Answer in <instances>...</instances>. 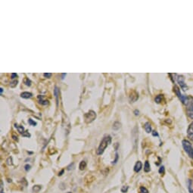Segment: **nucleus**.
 <instances>
[{
    "label": "nucleus",
    "instance_id": "1",
    "mask_svg": "<svg viewBox=\"0 0 193 193\" xmlns=\"http://www.w3.org/2000/svg\"><path fill=\"white\" fill-rule=\"evenodd\" d=\"M111 143V137L110 136H105L102 139V140L101 141L100 144H99L98 149L96 151V153L98 155H102L104 153V150L106 149L107 147L110 145Z\"/></svg>",
    "mask_w": 193,
    "mask_h": 193
},
{
    "label": "nucleus",
    "instance_id": "2",
    "mask_svg": "<svg viewBox=\"0 0 193 193\" xmlns=\"http://www.w3.org/2000/svg\"><path fill=\"white\" fill-rule=\"evenodd\" d=\"M182 144H183V147L186 154L189 155L190 158L193 159V146L192 143L187 139H183L182 142Z\"/></svg>",
    "mask_w": 193,
    "mask_h": 193
},
{
    "label": "nucleus",
    "instance_id": "3",
    "mask_svg": "<svg viewBox=\"0 0 193 193\" xmlns=\"http://www.w3.org/2000/svg\"><path fill=\"white\" fill-rule=\"evenodd\" d=\"M96 118V113L94 111L91 110L84 114V120L86 124H90L94 121Z\"/></svg>",
    "mask_w": 193,
    "mask_h": 193
},
{
    "label": "nucleus",
    "instance_id": "4",
    "mask_svg": "<svg viewBox=\"0 0 193 193\" xmlns=\"http://www.w3.org/2000/svg\"><path fill=\"white\" fill-rule=\"evenodd\" d=\"M186 105V113L189 118L193 119V99L189 97V99Z\"/></svg>",
    "mask_w": 193,
    "mask_h": 193
},
{
    "label": "nucleus",
    "instance_id": "5",
    "mask_svg": "<svg viewBox=\"0 0 193 193\" xmlns=\"http://www.w3.org/2000/svg\"><path fill=\"white\" fill-rule=\"evenodd\" d=\"M176 80H177V83H179V85L180 86V87H181L182 89H183L184 91L187 90L188 87L185 82V78H184L183 76L182 75L177 76V77H176Z\"/></svg>",
    "mask_w": 193,
    "mask_h": 193
},
{
    "label": "nucleus",
    "instance_id": "6",
    "mask_svg": "<svg viewBox=\"0 0 193 193\" xmlns=\"http://www.w3.org/2000/svg\"><path fill=\"white\" fill-rule=\"evenodd\" d=\"M37 99H38L39 100V103L42 104V105H48V103H49L48 100L44 99V96H43V95H39L38 96H37Z\"/></svg>",
    "mask_w": 193,
    "mask_h": 193
},
{
    "label": "nucleus",
    "instance_id": "7",
    "mask_svg": "<svg viewBox=\"0 0 193 193\" xmlns=\"http://www.w3.org/2000/svg\"><path fill=\"white\" fill-rule=\"evenodd\" d=\"M187 134L189 138L191 139H193V122H192L190 125L189 126L187 129Z\"/></svg>",
    "mask_w": 193,
    "mask_h": 193
},
{
    "label": "nucleus",
    "instance_id": "8",
    "mask_svg": "<svg viewBox=\"0 0 193 193\" xmlns=\"http://www.w3.org/2000/svg\"><path fill=\"white\" fill-rule=\"evenodd\" d=\"M138 98H139V95H138L137 93H136V92H135V91L132 92V93L130 94V95H129V99H130L132 102H136V101L138 99Z\"/></svg>",
    "mask_w": 193,
    "mask_h": 193
},
{
    "label": "nucleus",
    "instance_id": "9",
    "mask_svg": "<svg viewBox=\"0 0 193 193\" xmlns=\"http://www.w3.org/2000/svg\"><path fill=\"white\" fill-rule=\"evenodd\" d=\"M142 168H143V164H142L141 161H137V162L136 163L135 166H134V171L138 173L140 170H142Z\"/></svg>",
    "mask_w": 193,
    "mask_h": 193
},
{
    "label": "nucleus",
    "instance_id": "10",
    "mask_svg": "<svg viewBox=\"0 0 193 193\" xmlns=\"http://www.w3.org/2000/svg\"><path fill=\"white\" fill-rule=\"evenodd\" d=\"M144 128H145V130L146 131V133H152V128H151V125L149 122H146V123L144 124Z\"/></svg>",
    "mask_w": 193,
    "mask_h": 193
},
{
    "label": "nucleus",
    "instance_id": "11",
    "mask_svg": "<svg viewBox=\"0 0 193 193\" xmlns=\"http://www.w3.org/2000/svg\"><path fill=\"white\" fill-rule=\"evenodd\" d=\"M32 96H33V94L29 92H24L21 94V97L23 99H30Z\"/></svg>",
    "mask_w": 193,
    "mask_h": 193
},
{
    "label": "nucleus",
    "instance_id": "12",
    "mask_svg": "<svg viewBox=\"0 0 193 193\" xmlns=\"http://www.w3.org/2000/svg\"><path fill=\"white\" fill-rule=\"evenodd\" d=\"M54 95L56 99V102H57V106L58 105V95H59V89L57 86H55V89H54Z\"/></svg>",
    "mask_w": 193,
    "mask_h": 193
},
{
    "label": "nucleus",
    "instance_id": "13",
    "mask_svg": "<svg viewBox=\"0 0 193 193\" xmlns=\"http://www.w3.org/2000/svg\"><path fill=\"white\" fill-rule=\"evenodd\" d=\"M15 128H17V131L19 132L20 133H21V134H23L24 133V127L23 126H21V125H18V124H15Z\"/></svg>",
    "mask_w": 193,
    "mask_h": 193
},
{
    "label": "nucleus",
    "instance_id": "14",
    "mask_svg": "<svg viewBox=\"0 0 193 193\" xmlns=\"http://www.w3.org/2000/svg\"><path fill=\"white\" fill-rule=\"evenodd\" d=\"M86 167V162L85 160H82L81 162L80 163V165H79L80 170H85Z\"/></svg>",
    "mask_w": 193,
    "mask_h": 193
},
{
    "label": "nucleus",
    "instance_id": "15",
    "mask_svg": "<svg viewBox=\"0 0 193 193\" xmlns=\"http://www.w3.org/2000/svg\"><path fill=\"white\" fill-rule=\"evenodd\" d=\"M150 170H151L150 164H149V161L146 160V161L145 162V165H144V170H145V172L148 173V172L150 171Z\"/></svg>",
    "mask_w": 193,
    "mask_h": 193
},
{
    "label": "nucleus",
    "instance_id": "16",
    "mask_svg": "<svg viewBox=\"0 0 193 193\" xmlns=\"http://www.w3.org/2000/svg\"><path fill=\"white\" fill-rule=\"evenodd\" d=\"M120 127H121V124L118 121L114 122V124H113V129H114V130H118V129H119L120 128Z\"/></svg>",
    "mask_w": 193,
    "mask_h": 193
},
{
    "label": "nucleus",
    "instance_id": "17",
    "mask_svg": "<svg viewBox=\"0 0 193 193\" xmlns=\"http://www.w3.org/2000/svg\"><path fill=\"white\" fill-rule=\"evenodd\" d=\"M188 185H189V190L190 192V193H193V184L192 181L191 180H189L188 181Z\"/></svg>",
    "mask_w": 193,
    "mask_h": 193
},
{
    "label": "nucleus",
    "instance_id": "18",
    "mask_svg": "<svg viewBox=\"0 0 193 193\" xmlns=\"http://www.w3.org/2000/svg\"><path fill=\"white\" fill-rule=\"evenodd\" d=\"M162 99H163V95H158L155 97L154 101H155V102L156 103H160V102L162 101Z\"/></svg>",
    "mask_w": 193,
    "mask_h": 193
},
{
    "label": "nucleus",
    "instance_id": "19",
    "mask_svg": "<svg viewBox=\"0 0 193 193\" xmlns=\"http://www.w3.org/2000/svg\"><path fill=\"white\" fill-rule=\"evenodd\" d=\"M24 83L26 86H30L31 84H32V82H31V80L29 78H25V79L24 80Z\"/></svg>",
    "mask_w": 193,
    "mask_h": 193
},
{
    "label": "nucleus",
    "instance_id": "20",
    "mask_svg": "<svg viewBox=\"0 0 193 193\" xmlns=\"http://www.w3.org/2000/svg\"><path fill=\"white\" fill-rule=\"evenodd\" d=\"M17 83H18V80H13L11 81V83H10V86L14 88V87H15L17 85Z\"/></svg>",
    "mask_w": 193,
    "mask_h": 193
},
{
    "label": "nucleus",
    "instance_id": "21",
    "mask_svg": "<svg viewBox=\"0 0 193 193\" xmlns=\"http://www.w3.org/2000/svg\"><path fill=\"white\" fill-rule=\"evenodd\" d=\"M139 191H140V193H149V190L144 186H141L139 189Z\"/></svg>",
    "mask_w": 193,
    "mask_h": 193
},
{
    "label": "nucleus",
    "instance_id": "22",
    "mask_svg": "<svg viewBox=\"0 0 193 193\" xmlns=\"http://www.w3.org/2000/svg\"><path fill=\"white\" fill-rule=\"evenodd\" d=\"M41 188L42 187H41L40 185H34L33 187V190L35 192H38L41 189Z\"/></svg>",
    "mask_w": 193,
    "mask_h": 193
},
{
    "label": "nucleus",
    "instance_id": "23",
    "mask_svg": "<svg viewBox=\"0 0 193 193\" xmlns=\"http://www.w3.org/2000/svg\"><path fill=\"white\" fill-rule=\"evenodd\" d=\"M28 124H29L30 125L33 126V127H35V126L37 125V123H36V122H35V121H33V120H32L31 118H30L29 120H28Z\"/></svg>",
    "mask_w": 193,
    "mask_h": 193
},
{
    "label": "nucleus",
    "instance_id": "24",
    "mask_svg": "<svg viewBox=\"0 0 193 193\" xmlns=\"http://www.w3.org/2000/svg\"><path fill=\"white\" fill-rule=\"evenodd\" d=\"M128 189H129V187H128L127 185H124V186H122L121 188V192L123 193H126L128 191Z\"/></svg>",
    "mask_w": 193,
    "mask_h": 193
},
{
    "label": "nucleus",
    "instance_id": "25",
    "mask_svg": "<svg viewBox=\"0 0 193 193\" xmlns=\"http://www.w3.org/2000/svg\"><path fill=\"white\" fill-rule=\"evenodd\" d=\"M6 162H7V164H8V165H12V164H13V160H12V158L11 157H9V158L7 159Z\"/></svg>",
    "mask_w": 193,
    "mask_h": 193
},
{
    "label": "nucleus",
    "instance_id": "26",
    "mask_svg": "<svg viewBox=\"0 0 193 193\" xmlns=\"http://www.w3.org/2000/svg\"><path fill=\"white\" fill-rule=\"evenodd\" d=\"M22 136H23L24 137H27V138H30L31 136V135L29 133V132L28 131H25L24 133L22 134Z\"/></svg>",
    "mask_w": 193,
    "mask_h": 193
},
{
    "label": "nucleus",
    "instance_id": "27",
    "mask_svg": "<svg viewBox=\"0 0 193 193\" xmlns=\"http://www.w3.org/2000/svg\"><path fill=\"white\" fill-rule=\"evenodd\" d=\"M118 159H119V156H118V153H116V154H115V159H114V160H113V162H112V164H115L116 163H117L118 161Z\"/></svg>",
    "mask_w": 193,
    "mask_h": 193
},
{
    "label": "nucleus",
    "instance_id": "28",
    "mask_svg": "<svg viewBox=\"0 0 193 193\" xmlns=\"http://www.w3.org/2000/svg\"><path fill=\"white\" fill-rule=\"evenodd\" d=\"M43 76H44L46 78H50L52 77V73H43Z\"/></svg>",
    "mask_w": 193,
    "mask_h": 193
},
{
    "label": "nucleus",
    "instance_id": "29",
    "mask_svg": "<svg viewBox=\"0 0 193 193\" xmlns=\"http://www.w3.org/2000/svg\"><path fill=\"white\" fill-rule=\"evenodd\" d=\"M159 174H164V166H161L160 167V169H159Z\"/></svg>",
    "mask_w": 193,
    "mask_h": 193
},
{
    "label": "nucleus",
    "instance_id": "30",
    "mask_svg": "<svg viewBox=\"0 0 193 193\" xmlns=\"http://www.w3.org/2000/svg\"><path fill=\"white\" fill-rule=\"evenodd\" d=\"M30 167H31L30 165H29V164H26L25 166H24V170H25L26 171H29V170H30Z\"/></svg>",
    "mask_w": 193,
    "mask_h": 193
},
{
    "label": "nucleus",
    "instance_id": "31",
    "mask_svg": "<svg viewBox=\"0 0 193 193\" xmlns=\"http://www.w3.org/2000/svg\"><path fill=\"white\" fill-rule=\"evenodd\" d=\"M73 167H74V164H73V163H71V164H70L69 166H68L67 169H68V170H72V169H73Z\"/></svg>",
    "mask_w": 193,
    "mask_h": 193
},
{
    "label": "nucleus",
    "instance_id": "32",
    "mask_svg": "<svg viewBox=\"0 0 193 193\" xmlns=\"http://www.w3.org/2000/svg\"><path fill=\"white\" fill-rule=\"evenodd\" d=\"M17 77V74L15 73H12V77H11V78H12V80H16V78Z\"/></svg>",
    "mask_w": 193,
    "mask_h": 193
},
{
    "label": "nucleus",
    "instance_id": "33",
    "mask_svg": "<svg viewBox=\"0 0 193 193\" xmlns=\"http://www.w3.org/2000/svg\"><path fill=\"white\" fill-rule=\"evenodd\" d=\"M152 136H158V132L156 131H152Z\"/></svg>",
    "mask_w": 193,
    "mask_h": 193
},
{
    "label": "nucleus",
    "instance_id": "34",
    "mask_svg": "<svg viewBox=\"0 0 193 193\" xmlns=\"http://www.w3.org/2000/svg\"><path fill=\"white\" fill-rule=\"evenodd\" d=\"M12 138H13L14 140H15V141H18V137L16 136L15 135H12Z\"/></svg>",
    "mask_w": 193,
    "mask_h": 193
},
{
    "label": "nucleus",
    "instance_id": "35",
    "mask_svg": "<svg viewBox=\"0 0 193 193\" xmlns=\"http://www.w3.org/2000/svg\"><path fill=\"white\" fill-rule=\"evenodd\" d=\"M1 193H4L3 192V183L2 181H1Z\"/></svg>",
    "mask_w": 193,
    "mask_h": 193
},
{
    "label": "nucleus",
    "instance_id": "36",
    "mask_svg": "<svg viewBox=\"0 0 193 193\" xmlns=\"http://www.w3.org/2000/svg\"><path fill=\"white\" fill-rule=\"evenodd\" d=\"M134 114H135L136 116H138L139 114V111L138 110H135L134 111Z\"/></svg>",
    "mask_w": 193,
    "mask_h": 193
},
{
    "label": "nucleus",
    "instance_id": "37",
    "mask_svg": "<svg viewBox=\"0 0 193 193\" xmlns=\"http://www.w3.org/2000/svg\"><path fill=\"white\" fill-rule=\"evenodd\" d=\"M64 170H62V171L59 172V173H58V176H62V174H63V173H64Z\"/></svg>",
    "mask_w": 193,
    "mask_h": 193
},
{
    "label": "nucleus",
    "instance_id": "38",
    "mask_svg": "<svg viewBox=\"0 0 193 193\" xmlns=\"http://www.w3.org/2000/svg\"><path fill=\"white\" fill-rule=\"evenodd\" d=\"M66 76V73H62V79L63 80L64 78V77H65Z\"/></svg>",
    "mask_w": 193,
    "mask_h": 193
},
{
    "label": "nucleus",
    "instance_id": "39",
    "mask_svg": "<svg viewBox=\"0 0 193 193\" xmlns=\"http://www.w3.org/2000/svg\"><path fill=\"white\" fill-rule=\"evenodd\" d=\"M2 93H3V89H2V87H1V88H0V93L2 94Z\"/></svg>",
    "mask_w": 193,
    "mask_h": 193
},
{
    "label": "nucleus",
    "instance_id": "40",
    "mask_svg": "<svg viewBox=\"0 0 193 193\" xmlns=\"http://www.w3.org/2000/svg\"><path fill=\"white\" fill-rule=\"evenodd\" d=\"M67 193H72V192H67Z\"/></svg>",
    "mask_w": 193,
    "mask_h": 193
},
{
    "label": "nucleus",
    "instance_id": "41",
    "mask_svg": "<svg viewBox=\"0 0 193 193\" xmlns=\"http://www.w3.org/2000/svg\"><path fill=\"white\" fill-rule=\"evenodd\" d=\"M192 177H193V174H192Z\"/></svg>",
    "mask_w": 193,
    "mask_h": 193
}]
</instances>
